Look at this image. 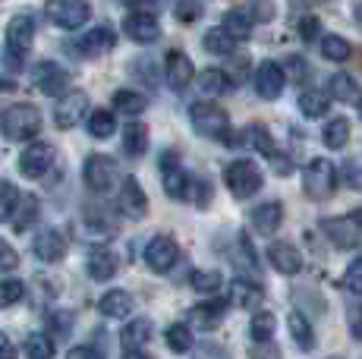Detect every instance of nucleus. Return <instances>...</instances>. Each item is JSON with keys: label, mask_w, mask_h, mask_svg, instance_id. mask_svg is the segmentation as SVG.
<instances>
[{"label": "nucleus", "mask_w": 362, "mask_h": 359, "mask_svg": "<svg viewBox=\"0 0 362 359\" xmlns=\"http://www.w3.org/2000/svg\"><path fill=\"white\" fill-rule=\"evenodd\" d=\"M41 110L35 105H10L0 114V133L10 142H29L41 133Z\"/></svg>", "instance_id": "nucleus-1"}, {"label": "nucleus", "mask_w": 362, "mask_h": 359, "mask_svg": "<svg viewBox=\"0 0 362 359\" xmlns=\"http://www.w3.org/2000/svg\"><path fill=\"white\" fill-rule=\"evenodd\" d=\"M189 123L199 136L214 142H230V117L224 107H218L214 101H196L189 107Z\"/></svg>", "instance_id": "nucleus-2"}, {"label": "nucleus", "mask_w": 362, "mask_h": 359, "mask_svg": "<svg viewBox=\"0 0 362 359\" xmlns=\"http://www.w3.org/2000/svg\"><path fill=\"white\" fill-rule=\"evenodd\" d=\"M35 45V16L32 13H16L6 23V54H10V66H23Z\"/></svg>", "instance_id": "nucleus-3"}, {"label": "nucleus", "mask_w": 362, "mask_h": 359, "mask_svg": "<svg viewBox=\"0 0 362 359\" xmlns=\"http://www.w3.org/2000/svg\"><path fill=\"white\" fill-rule=\"evenodd\" d=\"M334 186H337V167L328 158H312L303 170V189L312 202H325L331 199Z\"/></svg>", "instance_id": "nucleus-4"}, {"label": "nucleus", "mask_w": 362, "mask_h": 359, "mask_svg": "<svg viewBox=\"0 0 362 359\" xmlns=\"http://www.w3.org/2000/svg\"><path fill=\"white\" fill-rule=\"evenodd\" d=\"M224 183H227V189L233 192V199H249L262 189V170H259V164L249 161V158H236V161L227 164Z\"/></svg>", "instance_id": "nucleus-5"}, {"label": "nucleus", "mask_w": 362, "mask_h": 359, "mask_svg": "<svg viewBox=\"0 0 362 359\" xmlns=\"http://www.w3.org/2000/svg\"><path fill=\"white\" fill-rule=\"evenodd\" d=\"M45 16L51 19L57 29H66V32H76L88 23L92 10H88L82 0H47L45 4Z\"/></svg>", "instance_id": "nucleus-6"}, {"label": "nucleus", "mask_w": 362, "mask_h": 359, "mask_svg": "<svg viewBox=\"0 0 362 359\" xmlns=\"http://www.w3.org/2000/svg\"><path fill=\"white\" fill-rule=\"evenodd\" d=\"M82 180L92 192L104 196L117 186V161L107 155H88L86 164H82Z\"/></svg>", "instance_id": "nucleus-7"}, {"label": "nucleus", "mask_w": 362, "mask_h": 359, "mask_svg": "<svg viewBox=\"0 0 362 359\" xmlns=\"http://www.w3.org/2000/svg\"><path fill=\"white\" fill-rule=\"evenodd\" d=\"M161 180H164V192L170 199H177V202L192 196V177L183 170L177 151H164L161 155Z\"/></svg>", "instance_id": "nucleus-8"}, {"label": "nucleus", "mask_w": 362, "mask_h": 359, "mask_svg": "<svg viewBox=\"0 0 362 359\" xmlns=\"http://www.w3.org/2000/svg\"><path fill=\"white\" fill-rule=\"evenodd\" d=\"M54 161H57V151H54V145H47V142H29L23 148V155H19V174H23L25 180H41L47 170L54 167Z\"/></svg>", "instance_id": "nucleus-9"}, {"label": "nucleus", "mask_w": 362, "mask_h": 359, "mask_svg": "<svg viewBox=\"0 0 362 359\" xmlns=\"http://www.w3.org/2000/svg\"><path fill=\"white\" fill-rule=\"evenodd\" d=\"M66 249H69V240H66L64 230H57V227H41L32 240V252L38 255V261H45V265L64 261Z\"/></svg>", "instance_id": "nucleus-10"}, {"label": "nucleus", "mask_w": 362, "mask_h": 359, "mask_svg": "<svg viewBox=\"0 0 362 359\" xmlns=\"http://www.w3.org/2000/svg\"><path fill=\"white\" fill-rule=\"evenodd\" d=\"M142 259H145V265H148L155 274H167L173 265H177V259H180V246L173 243L170 237L158 233V237H151V240H148V246H145Z\"/></svg>", "instance_id": "nucleus-11"}, {"label": "nucleus", "mask_w": 362, "mask_h": 359, "mask_svg": "<svg viewBox=\"0 0 362 359\" xmlns=\"http://www.w3.org/2000/svg\"><path fill=\"white\" fill-rule=\"evenodd\" d=\"M32 79H35V88H38L41 95L57 98V95H64L66 86H69V70H64L57 60H41V64L35 66Z\"/></svg>", "instance_id": "nucleus-12"}, {"label": "nucleus", "mask_w": 362, "mask_h": 359, "mask_svg": "<svg viewBox=\"0 0 362 359\" xmlns=\"http://www.w3.org/2000/svg\"><path fill=\"white\" fill-rule=\"evenodd\" d=\"M86 117H88V95L79 92V88H76V92H64L60 105L54 107V123H57V129L79 126Z\"/></svg>", "instance_id": "nucleus-13"}, {"label": "nucleus", "mask_w": 362, "mask_h": 359, "mask_svg": "<svg viewBox=\"0 0 362 359\" xmlns=\"http://www.w3.org/2000/svg\"><path fill=\"white\" fill-rule=\"evenodd\" d=\"M123 35L132 38L136 45H155L161 38V23L155 19V13L148 10H139V13H129L123 19Z\"/></svg>", "instance_id": "nucleus-14"}, {"label": "nucleus", "mask_w": 362, "mask_h": 359, "mask_svg": "<svg viewBox=\"0 0 362 359\" xmlns=\"http://www.w3.org/2000/svg\"><path fill=\"white\" fill-rule=\"evenodd\" d=\"M322 233L331 240L337 249H356V246L362 243V230L356 227V220H353V215L346 218H325L322 220Z\"/></svg>", "instance_id": "nucleus-15"}, {"label": "nucleus", "mask_w": 362, "mask_h": 359, "mask_svg": "<svg viewBox=\"0 0 362 359\" xmlns=\"http://www.w3.org/2000/svg\"><path fill=\"white\" fill-rule=\"evenodd\" d=\"M117 208H120L127 218H132V220H142L145 215H148V196H145L142 183H139L136 177L123 180L120 196H117Z\"/></svg>", "instance_id": "nucleus-16"}, {"label": "nucleus", "mask_w": 362, "mask_h": 359, "mask_svg": "<svg viewBox=\"0 0 362 359\" xmlns=\"http://www.w3.org/2000/svg\"><path fill=\"white\" fill-rule=\"evenodd\" d=\"M284 86H287V73H284V66L274 64V60H264V64L259 66V73H255V92H259V98L277 101L284 95Z\"/></svg>", "instance_id": "nucleus-17"}, {"label": "nucleus", "mask_w": 362, "mask_h": 359, "mask_svg": "<svg viewBox=\"0 0 362 359\" xmlns=\"http://www.w3.org/2000/svg\"><path fill=\"white\" fill-rule=\"evenodd\" d=\"M164 76L173 92H186L192 86V79H196V66L183 51H170L164 57Z\"/></svg>", "instance_id": "nucleus-18"}, {"label": "nucleus", "mask_w": 362, "mask_h": 359, "mask_svg": "<svg viewBox=\"0 0 362 359\" xmlns=\"http://www.w3.org/2000/svg\"><path fill=\"white\" fill-rule=\"evenodd\" d=\"M117 45V32L110 29V25H95V29H88L86 35L76 38V51L82 54V57H101V54L114 51Z\"/></svg>", "instance_id": "nucleus-19"}, {"label": "nucleus", "mask_w": 362, "mask_h": 359, "mask_svg": "<svg viewBox=\"0 0 362 359\" xmlns=\"http://www.w3.org/2000/svg\"><path fill=\"white\" fill-rule=\"evenodd\" d=\"M268 265L274 268L277 274H284V278H293V274L303 271V255H299L296 246L277 240V243L268 246Z\"/></svg>", "instance_id": "nucleus-20"}, {"label": "nucleus", "mask_w": 362, "mask_h": 359, "mask_svg": "<svg viewBox=\"0 0 362 359\" xmlns=\"http://www.w3.org/2000/svg\"><path fill=\"white\" fill-rule=\"evenodd\" d=\"M148 341H151V322L148 319H132L127 328L120 331L123 356H142Z\"/></svg>", "instance_id": "nucleus-21"}, {"label": "nucleus", "mask_w": 362, "mask_h": 359, "mask_svg": "<svg viewBox=\"0 0 362 359\" xmlns=\"http://www.w3.org/2000/svg\"><path fill=\"white\" fill-rule=\"evenodd\" d=\"M284 224V205L281 202H262L259 208H252V227L262 233V237H274Z\"/></svg>", "instance_id": "nucleus-22"}, {"label": "nucleus", "mask_w": 362, "mask_h": 359, "mask_svg": "<svg viewBox=\"0 0 362 359\" xmlns=\"http://www.w3.org/2000/svg\"><path fill=\"white\" fill-rule=\"evenodd\" d=\"M86 268H88V274H92L95 281H110L117 274V268H120V259H117L114 249L95 246V249L88 252V259H86Z\"/></svg>", "instance_id": "nucleus-23"}, {"label": "nucleus", "mask_w": 362, "mask_h": 359, "mask_svg": "<svg viewBox=\"0 0 362 359\" xmlns=\"http://www.w3.org/2000/svg\"><path fill=\"white\" fill-rule=\"evenodd\" d=\"M86 227L95 240H107V237H114L120 224H117V218L104 205H86Z\"/></svg>", "instance_id": "nucleus-24"}, {"label": "nucleus", "mask_w": 362, "mask_h": 359, "mask_svg": "<svg viewBox=\"0 0 362 359\" xmlns=\"http://www.w3.org/2000/svg\"><path fill=\"white\" fill-rule=\"evenodd\" d=\"M230 302L233 306H240V309H255L262 302V296H264V290L262 284H255V281H246V278H236L230 281Z\"/></svg>", "instance_id": "nucleus-25"}, {"label": "nucleus", "mask_w": 362, "mask_h": 359, "mask_svg": "<svg viewBox=\"0 0 362 359\" xmlns=\"http://www.w3.org/2000/svg\"><path fill=\"white\" fill-rule=\"evenodd\" d=\"M227 300H208V302H199L196 309H189V319L199 324V328H218L227 315Z\"/></svg>", "instance_id": "nucleus-26"}, {"label": "nucleus", "mask_w": 362, "mask_h": 359, "mask_svg": "<svg viewBox=\"0 0 362 359\" xmlns=\"http://www.w3.org/2000/svg\"><path fill=\"white\" fill-rule=\"evenodd\" d=\"M98 312L104 319H127L132 312V296L127 290H107L98 300Z\"/></svg>", "instance_id": "nucleus-27"}, {"label": "nucleus", "mask_w": 362, "mask_h": 359, "mask_svg": "<svg viewBox=\"0 0 362 359\" xmlns=\"http://www.w3.org/2000/svg\"><path fill=\"white\" fill-rule=\"evenodd\" d=\"M196 88H199V95H205V98H221V95L233 92V79L224 70H202Z\"/></svg>", "instance_id": "nucleus-28"}, {"label": "nucleus", "mask_w": 362, "mask_h": 359, "mask_svg": "<svg viewBox=\"0 0 362 359\" xmlns=\"http://www.w3.org/2000/svg\"><path fill=\"white\" fill-rule=\"evenodd\" d=\"M296 107H299V114H303L305 120H318V117H325L331 110V95L318 92V88H305V92L299 95Z\"/></svg>", "instance_id": "nucleus-29"}, {"label": "nucleus", "mask_w": 362, "mask_h": 359, "mask_svg": "<svg viewBox=\"0 0 362 359\" xmlns=\"http://www.w3.org/2000/svg\"><path fill=\"white\" fill-rule=\"evenodd\" d=\"M202 45H205V51L214 54V57H230V54L236 51V38L224 29V25H214V29H208L205 35H202Z\"/></svg>", "instance_id": "nucleus-30"}, {"label": "nucleus", "mask_w": 362, "mask_h": 359, "mask_svg": "<svg viewBox=\"0 0 362 359\" xmlns=\"http://www.w3.org/2000/svg\"><path fill=\"white\" fill-rule=\"evenodd\" d=\"M350 136H353V126L346 117H334V120H328L322 129V142H325V148H331V151L344 148V145L350 142Z\"/></svg>", "instance_id": "nucleus-31"}, {"label": "nucleus", "mask_w": 362, "mask_h": 359, "mask_svg": "<svg viewBox=\"0 0 362 359\" xmlns=\"http://www.w3.org/2000/svg\"><path fill=\"white\" fill-rule=\"evenodd\" d=\"M274 331H277L274 312H268V309H255L252 319H249V337H252L255 343H268V341H274Z\"/></svg>", "instance_id": "nucleus-32"}, {"label": "nucleus", "mask_w": 362, "mask_h": 359, "mask_svg": "<svg viewBox=\"0 0 362 359\" xmlns=\"http://www.w3.org/2000/svg\"><path fill=\"white\" fill-rule=\"evenodd\" d=\"M328 95H331V101L350 105V101L359 95V86H356V79H353L350 73H334L328 79Z\"/></svg>", "instance_id": "nucleus-33"}, {"label": "nucleus", "mask_w": 362, "mask_h": 359, "mask_svg": "<svg viewBox=\"0 0 362 359\" xmlns=\"http://www.w3.org/2000/svg\"><path fill=\"white\" fill-rule=\"evenodd\" d=\"M123 151L129 158H142L148 151V126L145 123H129L123 129Z\"/></svg>", "instance_id": "nucleus-34"}, {"label": "nucleus", "mask_w": 362, "mask_h": 359, "mask_svg": "<svg viewBox=\"0 0 362 359\" xmlns=\"http://www.w3.org/2000/svg\"><path fill=\"white\" fill-rule=\"evenodd\" d=\"M290 334H293L299 350H315V331H312V322L305 319V312H299V309L290 312Z\"/></svg>", "instance_id": "nucleus-35"}, {"label": "nucleus", "mask_w": 362, "mask_h": 359, "mask_svg": "<svg viewBox=\"0 0 362 359\" xmlns=\"http://www.w3.org/2000/svg\"><path fill=\"white\" fill-rule=\"evenodd\" d=\"M221 25H224V29L230 32V35H233L236 41H246L249 35H252L255 16H252L249 10H230V13L224 16V23H221Z\"/></svg>", "instance_id": "nucleus-36"}, {"label": "nucleus", "mask_w": 362, "mask_h": 359, "mask_svg": "<svg viewBox=\"0 0 362 359\" xmlns=\"http://www.w3.org/2000/svg\"><path fill=\"white\" fill-rule=\"evenodd\" d=\"M233 142H243V145H249V148L262 151L264 158H268L271 151H274V139H271L268 126H262V123H252V126H246V129H243V139H233Z\"/></svg>", "instance_id": "nucleus-37"}, {"label": "nucleus", "mask_w": 362, "mask_h": 359, "mask_svg": "<svg viewBox=\"0 0 362 359\" xmlns=\"http://www.w3.org/2000/svg\"><path fill=\"white\" fill-rule=\"evenodd\" d=\"M145 107H148V98H145L142 92L120 88V92L114 95V110H120V114H127V117H139Z\"/></svg>", "instance_id": "nucleus-38"}, {"label": "nucleus", "mask_w": 362, "mask_h": 359, "mask_svg": "<svg viewBox=\"0 0 362 359\" xmlns=\"http://www.w3.org/2000/svg\"><path fill=\"white\" fill-rule=\"evenodd\" d=\"M167 347L173 350V353H189L192 343H196V337H192V328L186 322H177L167 328Z\"/></svg>", "instance_id": "nucleus-39"}, {"label": "nucleus", "mask_w": 362, "mask_h": 359, "mask_svg": "<svg viewBox=\"0 0 362 359\" xmlns=\"http://www.w3.org/2000/svg\"><path fill=\"white\" fill-rule=\"evenodd\" d=\"M88 133H92L95 139H110V136L117 133L114 110H92V114H88Z\"/></svg>", "instance_id": "nucleus-40"}, {"label": "nucleus", "mask_w": 362, "mask_h": 359, "mask_svg": "<svg viewBox=\"0 0 362 359\" xmlns=\"http://www.w3.org/2000/svg\"><path fill=\"white\" fill-rule=\"evenodd\" d=\"M350 54H353V47L344 35H325L322 38V57L331 60V64H344V60H350Z\"/></svg>", "instance_id": "nucleus-41"}, {"label": "nucleus", "mask_w": 362, "mask_h": 359, "mask_svg": "<svg viewBox=\"0 0 362 359\" xmlns=\"http://www.w3.org/2000/svg\"><path fill=\"white\" fill-rule=\"evenodd\" d=\"M189 287L196 290V293L214 296L221 287H224V278H221V271H192L189 274Z\"/></svg>", "instance_id": "nucleus-42"}, {"label": "nucleus", "mask_w": 362, "mask_h": 359, "mask_svg": "<svg viewBox=\"0 0 362 359\" xmlns=\"http://www.w3.org/2000/svg\"><path fill=\"white\" fill-rule=\"evenodd\" d=\"M19 208V189L10 180H0V224L13 218V211Z\"/></svg>", "instance_id": "nucleus-43"}, {"label": "nucleus", "mask_w": 362, "mask_h": 359, "mask_svg": "<svg viewBox=\"0 0 362 359\" xmlns=\"http://www.w3.org/2000/svg\"><path fill=\"white\" fill-rule=\"evenodd\" d=\"M25 296V284L19 278H4L0 281V309H10L16 302H23Z\"/></svg>", "instance_id": "nucleus-44"}, {"label": "nucleus", "mask_w": 362, "mask_h": 359, "mask_svg": "<svg viewBox=\"0 0 362 359\" xmlns=\"http://www.w3.org/2000/svg\"><path fill=\"white\" fill-rule=\"evenodd\" d=\"M38 218V199L29 196V199H23V208H19V215L13 211V227L16 230H29V224Z\"/></svg>", "instance_id": "nucleus-45"}, {"label": "nucleus", "mask_w": 362, "mask_h": 359, "mask_svg": "<svg viewBox=\"0 0 362 359\" xmlns=\"http://www.w3.org/2000/svg\"><path fill=\"white\" fill-rule=\"evenodd\" d=\"M173 16H177L180 23H196L202 16V4L199 0H177V4H173Z\"/></svg>", "instance_id": "nucleus-46"}, {"label": "nucleus", "mask_w": 362, "mask_h": 359, "mask_svg": "<svg viewBox=\"0 0 362 359\" xmlns=\"http://www.w3.org/2000/svg\"><path fill=\"white\" fill-rule=\"evenodd\" d=\"M25 356H32V359H51L54 356V347L45 341V337L32 334L29 341H25Z\"/></svg>", "instance_id": "nucleus-47"}, {"label": "nucleus", "mask_w": 362, "mask_h": 359, "mask_svg": "<svg viewBox=\"0 0 362 359\" xmlns=\"http://www.w3.org/2000/svg\"><path fill=\"white\" fill-rule=\"evenodd\" d=\"M344 287L350 290V293L362 296V255L356 261H350V268H346V274H344Z\"/></svg>", "instance_id": "nucleus-48"}, {"label": "nucleus", "mask_w": 362, "mask_h": 359, "mask_svg": "<svg viewBox=\"0 0 362 359\" xmlns=\"http://www.w3.org/2000/svg\"><path fill=\"white\" fill-rule=\"evenodd\" d=\"M47 331H51V334H69V331H73V315L69 312H51L47 315Z\"/></svg>", "instance_id": "nucleus-49"}, {"label": "nucleus", "mask_w": 362, "mask_h": 359, "mask_svg": "<svg viewBox=\"0 0 362 359\" xmlns=\"http://www.w3.org/2000/svg\"><path fill=\"white\" fill-rule=\"evenodd\" d=\"M19 265V252L6 240H0V271H13Z\"/></svg>", "instance_id": "nucleus-50"}, {"label": "nucleus", "mask_w": 362, "mask_h": 359, "mask_svg": "<svg viewBox=\"0 0 362 359\" xmlns=\"http://www.w3.org/2000/svg\"><path fill=\"white\" fill-rule=\"evenodd\" d=\"M268 161H271V170H274L277 177H287V174H293V164H290V158L287 155H281V151H271L268 155Z\"/></svg>", "instance_id": "nucleus-51"}, {"label": "nucleus", "mask_w": 362, "mask_h": 359, "mask_svg": "<svg viewBox=\"0 0 362 359\" xmlns=\"http://www.w3.org/2000/svg\"><path fill=\"white\" fill-rule=\"evenodd\" d=\"M299 35H303V41H315L318 35H322V23H318L315 16L299 19Z\"/></svg>", "instance_id": "nucleus-52"}, {"label": "nucleus", "mask_w": 362, "mask_h": 359, "mask_svg": "<svg viewBox=\"0 0 362 359\" xmlns=\"http://www.w3.org/2000/svg\"><path fill=\"white\" fill-rule=\"evenodd\" d=\"M344 177H346V183H350L353 189H359V192H362V161H356V164H346Z\"/></svg>", "instance_id": "nucleus-53"}, {"label": "nucleus", "mask_w": 362, "mask_h": 359, "mask_svg": "<svg viewBox=\"0 0 362 359\" xmlns=\"http://www.w3.org/2000/svg\"><path fill=\"white\" fill-rule=\"evenodd\" d=\"M350 331H353V337H356V341H362V306L350 312Z\"/></svg>", "instance_id": "nucleus-54"}, {"label": "nucleus", "mask_w": 362, "mask_h": 359, "mask_svg": "<svg viewBox=\"0 0 362 359\" xmlns=\"http://www.w3.org/2000/svg\"><path fill=\"white\" fill-rule=\"evenodd\" d=\"M13 356H16V347L10 343L6 334H0V359H13Z\"/></svg>", "instance_id": "nucleus-55"}, {"label": "nucleus", "mask_w": 362, "mask_h": 359, "mask_svg": "<svg viewBox=\"0 0 362 359\" xmlns=\"http://www.w3.org/2000/svg\"><path fill=\"white\" fill-rule=\"evenodd\" d=\"M69 356H73V359H79V356H98V350H95V347H73V350H69Z\"/></svg>", "instance_id": "nucleus-56"}, {"label": "nucleus", "mask_w": 362, "mask_h": 359, "mask_svg": "<svg viewBox=\"0 0 362 359\" xmlns=\"http://www.w3.org/2000/svg\"><path fill=\"white\" fill-rule=\"evenodd\" d=\"M290 70H293L296 79H299V76H305V64H303V57H290Z\"/></svg>", "instance_id": "nucleus-57"}, {"label": "nucleus", "mask_w": 362, "mask_h": 359, "mask_svg": "<svg viewBox=\"0 0 362 359\" xmlns=\"http://www.w3.org/2000/svg\"><path fill=\"white\" fill-rule=\"evenodd\" d=\"M196 186H202V202H199V205H208V183H205V180H196ZM189 199H199V192L192 189Z\"/></svg>", "instance_id": "nucleus-58"}, {"label": "nucleus", "mask_w": 362, "mask_h": 359, "mask_svg": "<svg viewBox=\"0 0 362 359\" xmlns=\"http://www.w3.org/2000/svg\"><path fill=\"white\" fill-rule=\"evenodd\" d=\"M353 220H356V227L362 230V208H356V211H353Z\"/></svg>", "instance_id": "nucleus-59"}, {"label": "nucleus", "mask_w": 362, "mask_h": 359, "mask_svg": "<svg viewBox=\"0 0 362 359\" xmlns=\"http://www.w3.org/2000/svg\"><path fill=\"white\" fill-rule=\"evenodd\" d=\"M6 88H16L13 82H0V92H6Z\"/></svg>", "instance_id": "nucleus-60"}, {"label": "nucleus", "mask_w": 362, "mask_h": 359, "mask_svg": "<svg viewBox=\"0 0 362 359\" xmlns=\"http://www.w3.org/2000/svg\"><path fill=\"white\" fill-rule=\"evenodd\" d=\"M359 117H362V101H359Z\"/></svg>", "instance_id": "nucleus-61"}]
</instances>
